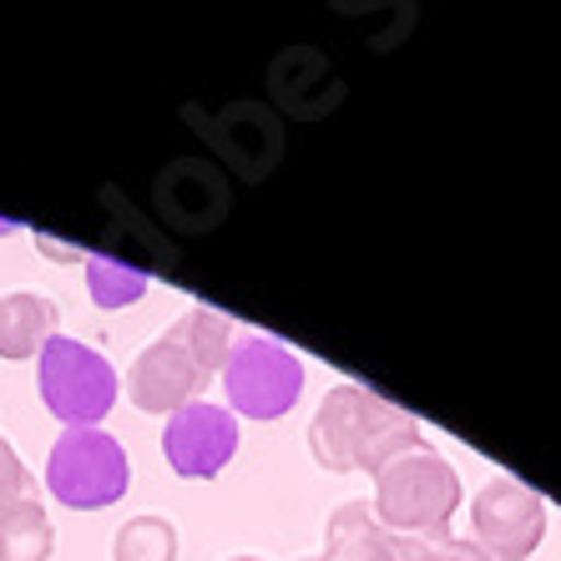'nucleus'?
Here are the masks:
<instances>
[{"label": "nucleus", "mask_w": 561, "mask_h": 561, "mask_svg": "<svg viewBox=\"0 0 561 561\" xmlns=\"http://www.w3.org/2000/svg\"><path fill=\"white\" fill-rule=\"evenodd\" d=\"M222 390L233 415L249 420H278L299 405L304 394V359L288 354L268 334H238L222 365Z\"/></svg>", "instance_id": "nucleus-5"}, {"label": "nucleus", "mask_w": 561, "mask_h": 561, "mask_svg": "<svg viewBox=\"0 0 561 561\" xmlns=\"http://www.w3.org/2000/svg\"><path fill=\"white\" fill-rule=\"evenodd\" d=\"M5 233H15V222H11V218H0V238H5Z\"/></svg>", "instance_id": "nucleus-18"}, {"label": "nucleus", "mask_w": 561, "mask_h": 561, "mask_svg": "<svg viewBox=\"0 0 561 561\" xmlns=\"http://www.w3.org/2000/svg\"><path fill=\"white\" fill-rule=\"evenodd\" d=\"M547 536V501L516 476L485 481L470 501V541L485 561H526Z\"/></svg>", "instance_id": "nucleus-6"}, {"label": "nucleus", "mask_w": 561, "mask_h": 561, "mask_svg": "<svg viewBox=\"0 0 561 561\" xmlns=\"http://www.w3.org/2000/svg\"><path fill=\"white\" fill-rule=\"evenodd\" d=\"M112 561H178V526L162 516H131L112 536Z\"/></svg>", "instance_id": "nucleus-15"}, {"label": "nucleus", "mask_w": 561, "mask_h": 561, "mask_svg": "<svg viewBox=\"0 0 561 561\" xmlns=\"http://www.w3.org/2000/svg\"><path fill=\"white\" fill-rule=\"evenodd\" d=\"M460 506V476L420 440L375 470V516L390 536H435Z\"/></svg>", "instance_id": "nucleus-2"}, {"label": "nucleus", "mask_w": 561, "mask_h": 561, "mask_svg": "<svg viewBox=\"0 0 561 561\" xmlns=\"http://www.w3.org/2000/svg\"><path fill=\"white\" fill-rule=\"evenodd\" d=\"M400 547V561H485L476 541H460L450 531H435V536H394Z\"/></svg>", "instance_id": "nucleus-16"}, {"label": "nucleus", "mask_w": 561, "mask_h": 561, "mask_svg": "<svg viewBox=\"0 0 561 561\" xmlns=\"http://www.w3.org/2000/svg\"><path fill=\"white\" fill-rule=\"evenodd\" d=\"M36 390L66 431H96L117 405L122 385L102 350L71 340V334H56L36 354Z\"/></svg>", "instance_id": "nucleus-3"}, {"label": "nucleus", "mask_w": 561, "mask_h": 561, "mask_svg": "<svg viewBox=\"0 0 561 561\" xmlns=\"http://www.w3.org/2000/svg\"><path fill=\"white\" fill-rule=\"evenodd\" d=\"M425 440L420 420L394 410L390 400L359 390V385H340V390L324 394V405L309 425V450L313 460L334 476H350V470H369L375 476L385 460H394L400 450Z\"/></svg>", "instance_id": "nucleus-1"}, {"label": "nucleus", "mask_w": 561, "mask_h": 561, "mask_svg": "<svg viewBox=\"0 0 561 561\" xmlns=\"http://www.w3.org/2000/svg\"><path fill=\"white\" fill-rule=\"evenodd\" d=\"M46 485L51 496L71 511H106L127 496L131 485V460L122 450L117 435L96 431H61L46 460Z\"/></svg>", "instance_id": "nucleus-4"}, {"label": "nucleus", "mask_w": 561, "mask_h": 561, "mask_svg": "<svg viewBox=\"0 0 561 561\" xmlns=\"http://www.w3.org/2000/svg\"><path fill=\"white\" fill-rule=\"evenodd\" d=\"M324 561H400V547L369 501H344L324 526Z\"/></svg>", "instance_id": "nucleus-11"}, {"label": "nucleus", "mask_w": 561, "mask_h": 561, "mask_svg": "<svg viewBox=\"0 0 561 561\" xmlns=\"http://www.w3.org/2000/svg\"><path fill=\"white\" fill-rule=\"evenodd\" d=\"M61 334V309L36 288H15L0 299V359H36Z\"/></svg>", "instance_id": "nucleus-10"}, {"label": "nucleus", "mask_w": 561, "mask_h": 561, "mask_svg": "<svg viewBox=\"0 0 561 561\" xmlns=\"http://www.w3.org/2000/svg\"><path fill=\"white\" fill-rule=\"evenodd\" d=\"M203 385H208V375L193 365V354L183 350V340H178L172 329L162 340L147 344L127 369L131 405L147 410V415H178L183 405H193Z\"/></svg>", "instance_id": "nucleus-9"}, {"label": "nucleus", "mask_w": 561, "mask_h": 561, "mask_svg": "<svg viewBox=\"0 0 561 561\" xmlns=\"http://www.w3.org/2000/svg\"><path fill=\"white\" fill-rule=\"evenodd\" d=\"M31 496V476H26V460L15 456V445L0 435V511L21 506Z\"/></svg>", "instance_id": "nucleus-17"}, {"label": "nucleus", "mask_w": 561, "mask_h": 561, "mask_svg": "<svg viewBox=\"0 0 561 561\" xmlns=\"http://www.w3.org/2000/svg\"><path fill=\"white\" fill-rule=\"evenodd\" d=\"M162 456H168L172 476H183V481H213V476L238 456V415L213 405V400H193V405H183L178 415H168Z\"/></svg>", "instance_id": "nucleus-8"}, {"label": "nucleus", "mask_w": 561, "mask_h": 561, "mask_svg": "<svg viewBox=\"0 0 561 561\" xmlns=\"http://www.w3.org/2000/svg\"><path fill=\"white\" fill-rule=\"evenodd\" d=\"M304 561H324V557H304Z\"/></svg>", "instance_id": "nucleus-20"}, {"label": "nucleus", "mask_w": 561, "mask_h": 561, "mask_svg": "<svg viewBox=\"0 0 561 561\" xmlns=\"http://www.w3.org/2000/svg\"><path fill=\"white\" fill-rule=\"evenodd\" d=\"M87 294H92L96 309H127V304H137L147 294V274L142 268H131V263H117L106 259V253H87Z\"/></svg>", "instance_id": "nucleus-14"}, {"label": "nucleus", "mask_w": 561, "mask_h": 561, "mask_svg": "<svg viewBox=\"0 0 561 561\" xmlns=\"http://www.w3.org/2000/svg\"><path fill=\"white\" fill-rule=\"evenodd\" d=\"M172 334L183 340V350L193 354V365L203 369V375H222V365H228V350H233L238 329L228 313L208 309V304H193V309L172 324Z\"/></svg>", "instance_id": "nucleus-12"}, {"label": "nucleus", "mask_w": 561, "mask_h": 561, "mask_svg": "<svg viewBox=\"0 0 561 561\" xmlns=\"http://www.w3.org/2000/svg\"><path fill=\"white\" fill-rule=\"evenodd\" d=\"M228 561H263V557H228Z\"/></svg>", "instance_id": "nucleus-19"}, {"label": "nucleus", "mask_w": 561, "mask_h": 561, "mask_svg": "<svg viewBox=\"0 0 561 561\" xmlns=\"http://www.w3.org/2000/svg\"><path fill=\"white\" fill-rule=\"evenodd\" d=\"M51 551H56V526L36 496L0 511V561H51Z\"/></svg>", "instance_id": "nucleus-13"}, {"label": "nucleus", "mask_w": 561, "mask_h": 561, "mask_svg": "<svg viewBox=\"0 0 561 561\" xmlns=\"http://www.w3.org/2000/svg\"><path fill=\"white\" fill-rule=\"evenodd\" d=\"M152 208L172 233H208L233 208V187L208 157H178L157 172Z\"/></svg>", "instance_id": "nucleus-7"}]
</instances>
